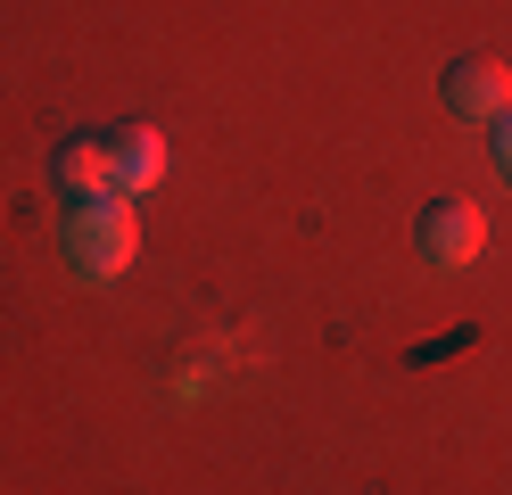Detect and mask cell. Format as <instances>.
I'll return each mask as SVG.
<instances>
[{"mask_svg": "<svg viewBox=\"0 0 512 495\" xmlns=\"http://www.w3.org/2000/svg\"><path fill=\"white\" fill-rule=\"evenodd\" d=\"M58 248H67V264L83 281H124L141 256V223L124 198H75L67 223H58Z\"/></svg>", "mask_w": 512, "mask_h": 495, "instance_id": "1", "label": "cell"}, {"mask_svg": "<svg viewBox=\"0 0 512 495\" xmlns=\"http://www.w3.org/2000/svg\"><path fill=\"white\" fill-rule=\"evenodd\" d=\"M413 248H422L430 273H463V264H479V248H488V215H479L471 198H430L422 223H413Z\"/></svg>", "mask_w": 512, "mask_h": 495, "instance_id": "2", "label": "cell"}, {"mask_svg": "<svg viewBox=\"0 0 512 495\" xmlns=\"http://www.w3.org/2000/svg\"><path fill=\"white\" fill-rule=\"evenodd\" d=\"M438 99H446V116H463V124H496L512 108V75L496 58H455L438 75Z\"/></svg>", "mask_w": 512, "mask_h": 495, "instance_id": "3", "label": "cell"}, {"mask_svg": "<svg viewBox=\"0 0 512 495\" xmlns=\"http://www.w3.org/2000/svg\"><path fill=\"white\" fill-rule=\"evenodd\" d=\"M50 182L67 190V198H116V157H108V141H58Z\"/></svg>", "mask_w": 512, "mask_h": 495, "instance_id": "4", "label": "cell"}, {"mask_svg": "<svg viewBox=\"0 0 512 495\" xmlns=\"http://www.w3.org/2000/svg\"><path fill=\"white\" fill-rule=\"evenodd\" d=\"M108 157H116V198H141V190L166 182V141H157L149 124H124L108 141Z\"/></svg>", "mask_w": 512, "mask_h": 495, "instance_id": "5", "label": "cell"}, {"mask_svg": "<svg viewBox=\"0 0 512 495\" xmlns=\"http://www.w3.org/2000/svg\"><path fill=\"white\" fill-rule=\"evenodd\" d=\"M488 157H496V174L512 182V108H504V116L488 124Z\"/></svg>", "mask_w": 512, "mask_h": 495, "instance_id": "6", "label": "cell"}]
</instances>
